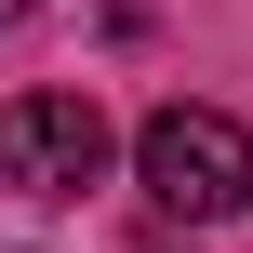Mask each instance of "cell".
Segmentation results:
<instances>
[{"mask_svg": "<svg viewBox=\"0 0 253 253\" xmlns=\"http://www.w3.org/2000/svg\"><path fill=\"white\" fill-rule=\"evenodd\" d=\"M0 160H13V147H0Z\"/></svg>", "mask_w": 253, "mask_h": 253, "instance_id": "4", "label": "cell"}, {"mask_svg": "<svg viewBox=\"0 0 253 253\" xmlns=\"http://www.w3.org/2000/svg\"><path fill=\"white\" fill-rule=\"evenodd\" d=\"M13 13H40V0H0V27H13Z\"/></svg>", "mask_w": 253, "mask_h": 253, "instance_id": "3", "label": "cell"}, {"mask_svg": "<svg viewBox=\"0 0 253 253\" xmlns=\"http://www.w3.org/2000/svg\"><path fill=\"white\" fill-rule=\"evenodd\" d=\"M0 147H13V187H40V200H80V187L107 173V107H93V93H27Z\"/></svg>", "mask_w": 253, "mask_h": 253, "instance_id": "2", "label": "cell"}, {"mask_svg": "<svg viewBox=\"0 0 253 253\" xmlns=\"http://www.w3.org/2000/svg\"><path fill=\"white\" fill-rule=\"evenodd\" d=\"M133 173H147V200L160 213H187V227H227L253 200V133L227 107H160L147 133H133Z\"/></svg>", "mask_w": 253, "mask_h": 253, "instance_id": "1", "label": "cell"}]
</instances>
